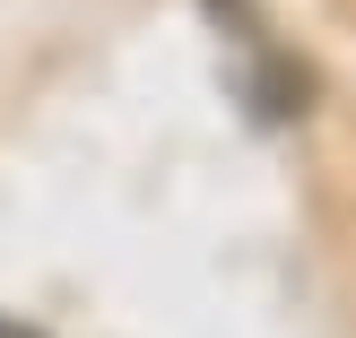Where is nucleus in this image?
<instances>
[{
  "mask_svg": "<svg viewBox=\"0 0 356 338\" xmlns=\"http://www.w3.org/2000/svg\"><path fill=\"white\" fill-rule=\"evenodd\" d=\"M243 44V69H235V96L252 104V121H296L305 113V96H313V78L287 61V52H270L261 35H235Z\"/></svg>",
  "mask_w": 356,
  "mask_h": 338,
  "instance_id": "f257e3e1",
  "label": "nucleus"
}]
</instances>
